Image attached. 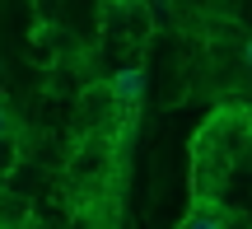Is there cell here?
I'll use <instances>...</instances> for the list:
<instances>
[{
  "mask_svg": "<svg viewBox=\"0 0 252 229\" xmlns=\"http://www.w3.org/2000/svg\"><path fill=\"white\" fill-rule=\"evenodd\" d=\"M140 94H145V75L140 70H122L117 80H112V98H117L122 108H135Z\"/></svg>",
  "mask_w": 252,
  "mask_h": 229,
  "instance_id": "obj_3",
  "label": "cell"
},
{
  "mask_svg": "<svg viewBox=\"0 0 252 229\" xmlns=\"http://www.w3.org/2000/svg\"><path fill=\"white\" fill-rule=\"evenodd\" d=\"M178 229H229V211L220 196H191V211L182 215Z\"/></svg>",
  "mask_w": 252,
  "mask_h": 229,
  "instance_id": "obj_2",
  "label": "cell"
},
{
  "mask_svg": "<svg viewBox=\"0 0 252 229\" xmlns=\"http://www.w3.org/2000/svg\"><path fill=\"white\" fill-rule=\"evenodd\" d=\"M206 145L191 150V164H196V178H191V196H220L229 168H234L238 150H243V108H224L201 127Z\"/></svg>",
  "mask_w": 252,
  "mask_h": 229,
  "instance_id": "obj_1",
  "label": "cell"
},
{
  "mask_svg": "<svg viewBox=\"0 0 252 229\" xmlns=\"http://www.w3.org/2000/svg\"><path fill=\"white\" fill-rule=\"evenodd\" d=\"M14 136V112L5 108V98H0V140H9Z\"/></svg>",
  "mask_w": 252,
  "mask_h": 229,
  "instance_id": "obj_4",
  "label": "cell"
}]
</instances>
